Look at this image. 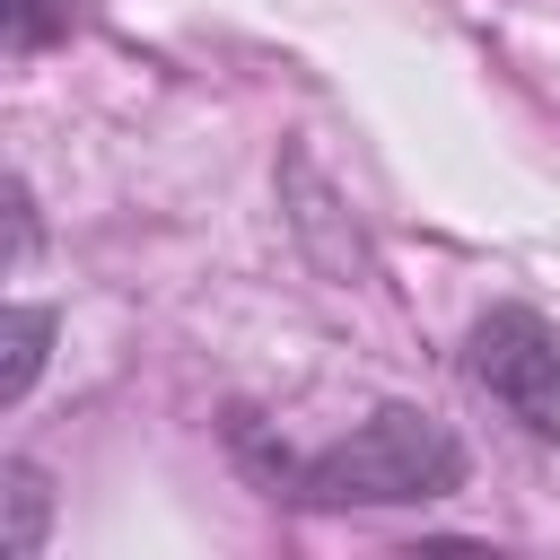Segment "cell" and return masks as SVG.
Instances as JSON below:
<instances>
[{
	"label": "cell",
	"instance_id": "6da1fadb",
	"mask_svg": "<svg viewBox=\"0 0 560 560\" xmlns=\"http://www.w3.org/2000/svg\"><path fill=\"white\" fill-rule=\"evenodd\" d=\"M289 490L306 508H429V499L464 490V438L420 402H376L350 438L306 455L289 472Z\"/></svg>",
	"mask_w": 560,
	"mask_h": 560
},
{
	"label": "cell",
	"instance_id": "7a4b0ae2",
	"mask_svg": "<svg viewBox=\"0 0 560 560\" xmlns=\"http://www.w3.org/2000/svg\"><path fill=\"white\" fill-rule=\"evenodd\" d=\"M464 368H472V385H481L508 420H525L534 438L560 429V332H551L534 306H490V315L472 324V341H464Z\"/></svg>",
	"mask_w": 560,
	"mask_h": 560
},
{
	"label": "cell",
	"instance_id": "3957f363",
	"mask_svg": "<svg viewBox=\"0 0 560 560\" xmlns=\"http://www.w3.org/2000/svg\"><path fill=\"white\" fill-rule=\"evenodd\" d=\"M9 534H0V551L9 560H35L44 551V525H52V490H44V472L35 464H9Z\"/></svg>",
	"mask_w": 560,
	"mask_h": 560
},
{
	"label": "cell",
	"instance_id": "277c9868",
	"mask_svg": "<svg viewBox=\"0 0 560 560\" xmlns=\"http://www.w3.org/2000/svg\"><path fill=\"white\" fill-rule=\"evenodd\" d=\"M44 350H52V315L44 306H9V376H0V402H26V385L44 376Z\"/></svg>",
	"mask_w": 560,
	"mask_h": 560
}]
</instances>
